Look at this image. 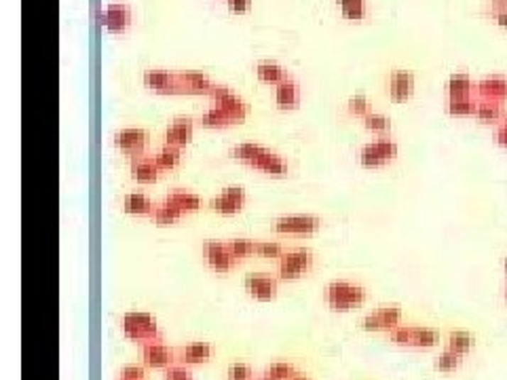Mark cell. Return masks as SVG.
<instances>
[{"label": "cell", "instance_id": "8992f818", "mask_svg": "<svg viewBox=\"0 0 507 380\" xmlns=\"http://www.w3.org/2000/svg\"><path fill=\"white\" fill-rule=\"evenodd\" d=\"M203 256H205L207 266L218 275L231 273L239 262L235 258V254L231 251L229 243H222V241H216V239H209V241L203 243Z\"/></svg>", "mask_w": 507, "mask_h": 380}, {"label": "cell", "instance_id": "e0dca14e", "mask_svg": "<svg viewBox=\"0 0 507 380\" xmlns=\"http://www.w3.org/2000/svg\"><path fill=\"white\" fill-rule=\"evenodd\" d=\"M129 171H131V178L140 184H155L159 180V173H161L155 156H148V154L133 156L131 165H129Z\"/></svg>", "mask_w": 507, "mask_h": 380}, {"label": "cell", "instance_id": "f1b7e54d", "mask_svg": "<svg viewBox=\"0 0 507 380\" xmlns=\"http://www.w3.org/2000/svg\"><path fill=\"white\" fill-rule=\"evenodd\" d=\"M256 76H258L260 82L275 85V87L288 78L285 70H283L279 64H273V62H260V64L256 66Z\"/></svg>", "mask_w": 507, "mask_h": 380}, {"label": "cell", "instance_id": "d6a6232c", "mask_svg": "<svg viewBox=\"0 0 507 380\" xmlns=\"http://www.w3.org/2000/svg\"><path fill=\"white\" fill-rule=\"evenodd\" d=\"M201 123H203L205 127H212V129H224V127L233 125V121L227 116V112H224L222 108H218L216 104H214L209 110H205V112H203V116H201Z\"/></svg>", "mask_w": 507, "mask_h": 380}, {"label": "cell", "instance_id": "7402d4cb", "mask_svg": "<svg viewBox=\"0 0 507 380\" xmlns=\"http://www.w3.org/2000/svg\"><path fill=\"white\" fill-rule=\"evenodd\" d=\"M144 82L157 93H178V76L165 70H148L144 72Z\"/></svg>", "mask_w": 507, "mask_h": 380}, {"label": "cell", "instance_id": "3957f363", "mask_svg": "<svg viewBox=\"0 0 507 380\" xmlns=\"http://www.w3.org/2000/svg\"><path fill=\"white\" fill-rule=\"evenodd\" d=\"M313 268V254L307 247L285 249L277 260V275L283 281H296Z\"/></svg>", "mask_w": 507, "mask_h": 380}, {"label": "cell", "instance_id": "f546056e", "mask_svg": "<svg viewBox=\"0 0 507 380\" xmlns=\"http://www.w3.org/2000/svg\"><path fill=\"white\" fill-rule=\"evenodd\" d=\"M298 374L296 366L292 362H273L271 366H266L262 379L264 380H292Z\"/></svg>", "mask_w": 507, "mask_h": 380}, {"label": "cell", "instance_id": "7bdbcfd3", "mask_svg": "<svg viewBox=\"0 0 507 380\" xmlns=\"http://www.w3.org/2000/svg\"><path fill=\"white\" fill-rule=\"evenodd\" d=\"M165 380H195L192 372L188 370V366L184 364H173L171 368L165 370Z\"/></svg>", "mask_w": 507, "mask_h": 380}, {"label": "cell", "instance_id": "7dc6e473", "mask_svg": "<svg viewBox=\"0 0 507 380\" xmlns=\"http://www.w3.org/2000/svg\"><path fill=\"white\" fill-rule=\"evenodd\" d=\"M491 15L495 17V21H497L501 28H507V6H503V9H493Z\"/></svg>", "mask_w": 507, "mask_h": 380}, {"label": "cell", "instance_id": "cb8c5ba5", "mask_svg": "<svg viewBox=\"0 0 507 380\" xmlns=\"http://www.w3.org/2000/svg\"><path fill=\"white\" fill-rule=\"evenodd\" d=\"M155 203L144 192H129L123 199V212L129 216H153Z\"/></svg>", "mask_w": 507, "mask_h": 380}, {"label": "cell", "instance_id": "1f68e13d", "mask_svg": "<svg viewBox=\"0 0 507 380\" xmlns=\"http://www.w3.org/2000/svg\"><path fill=\"white\" fill-rule=\"evenodd\" d=\"M474 349V336L469 332H450L448 336V351L459 353V355H467Z\"/></svg>", "mask_w": 507, "mask_h": 380}, {"label": "cell", "instance_id": "5bb4252c", "mask_svg": "<svg viewBox=\"0 0 507 380\" xmlns=\"http://www.w3.org/2000/svg\"><path fill=\"white\" fill-rule=\"evenodd\" d=\"M248 165L252 169H256V171H262V173L273 175V178H283L288 173V169H290L288 161L283 156H279L277 152H271L268 148H262Z\"/></svg>", "mask_w": 507, "mask_h": 380}, {"label": "cell", "instance_id": "4fadbf2b", "mask_svg": "<svg viewBox=\"0 0 507 380\" xmlns=\"http://www.w3.org/2000/svg\"><path fill=\"white\" fill-rule=\"evenodd\" d=\"M246 203V190L241 186H227L220 195L212 199V210L222 216H233L239 214Z\"/></svg>", "mask_w": 507, "mask_h": 380}, {"label": "cell", "instance_id": "4316f807", "mask_svg": "<svg viewBox=\"0 0 507 380\" xmlns=\"http://www.w3.org/2000/svg\"><path fill=\"white\" fill-rule=\"evenodd\" d=\"M476 119L484 121V123H499L506 119V112H503V104H497V102H486V99H478L476 104Z\"/></svg>", "mask_w": 507, "mask_h": 380}, {"label": "cell", "instance_id": "681fc988", "mask_svg": "<svg viewBox=\"0 0 507 380\" xmlns=\"http://www.w3.org/2000/svg\"><path fill=\"white\" fill-rule=\"evenodd\" d=\"M292 380H311V376H307V374H302V372H298V374H296V376H294V379H292Z\"/></svg>", "mask_w": 507, "mask_h": 380}, {"label": "cell", "instance_id": "f5cc1de1", "mask_svg": "<svg viewBox=\"0 0 507 380\" xmlns=\"http://www.w3.org/2000/svg\"><path fill=\"white\" fill-rule=\"evenodd\" d=\"M119 380H123V379H119Z\"/></svg>", "mask_w": 507, "mask_h": 380}, {"label": "cell", "instance_id": "7c38bea8", "mask_svg": "<svg viewBox=\"0 0 507 380\" xmlns=\"http://www.w3.org/2000/svg\"><path fill=\"white\" fill-rule=\"evenodd\" d=\"M99 23L112 34H123L131 23V11L125 2H112L99 13Z\"/></svg>", "mask_w": 507, "mask_h": 380}, {"label": "cell", "instance_id": "603a6c76", "mask_svg": "<svg viewBox=\"0 0 507 380\" xmlns=\"http://www.w3.org/2000/svg\"><path fill=\"white\" fill-rule=\"evenodd\" d=\"M218 108H222L224 112H227V116L233 121V123H241V121H246L248 119V114H250V106L239 97V95H235L233 91L227 95V97H222L220 102H214Z\"/></svg>", "mask_w": 507, "mask_h": 380}, {"label": "cell", "instance_id": "ee69618b", "mask_svg": "<svg viewBox=\"0 0 507 380\" xmlns=\"http://www.w3.org/2000/svg\"><path fill=\"white\" fill-rule=\"evenodd\" d=\"M119 379L123 380H144L146 379V370L142 366H125L119 374Z\"/></svg>", "mask_w": 507, "mask_h": 380}, {"label": "cell", "instance_id": "f35d334b", "mask_svg": "<svg viewBox=\"0 0 507 380\" xmlns=\"http://www.w3.org/2000/svg\"><path fill=\"white\" fill-rule=\"evenodd\" d=\"M229 247H231V251L235 254L237 260L250 258L256 254V241H252V239H233V241H229Z\"/></svg>", "mask_w": 507, "mask_h": 380}, {"label": "cell", "instance_id": "d4e9b609", "mask_svg": "<svg viewBox=\"0 0 507 380\" xmlns=\"http://www.w3.org/2000/svg\"><path fill=\"white\" fill-rule=\"evenodd\" d=\"M168 201L171 205H175L182 214H195L201 210V197L186 188H173L168 195Z\"/></svg>", "mask_w": 507, "mask_h": 380}, {"label": "cell", "instance_id": "8fae6325", "mask_svg": "<svg viewBox=\"0 0 507 380\" xmlns=\"http://www.w3.org/2000/svg\"><path fill=\"white\" fill-rule=\"evenodd\" d=\"M114 146L123 154H127L129 158L133 156H140L144 154L146 146H148V134L140 127H127V129H121L116 136H114Z\"/></svg>", "mask_w": 507, "mask_h": 380}, {"label": "cell", "instance_id": "d590c367", "mask_svg": "<svg viewBox=\"0 0 507 380\" xmlns=\"http://www.w3.org/2000/svg\"><path fill=\"white\" fill-rule=\"evenodd\" d=\"M340 15L344 19H353L359 21L366 17V0H337Z\"/></svg>", "mask_w": 507, "mask_h": 380}, {"label": "cell", "instance_id": "e575fe53", "mask_svg": "<svg viewBox=\"0 0 507 380\" xmlns=\"http://www.w3.org/2000/svg\"><path fill=\"white\" fill-rule=\"evenodd\" d=\"M476 104L478 99L474 97H461V99H448L446 110L452 116H474L476 114Z\"/></svg>", "mask_w": 507, "mask_h": 380}, {"label": "cell", "instance_id": "484cf974", "mask_svg": "<svg viewBox=\"0 0 507 380\" xmlns=\"http://www.w3.org/2000/svg\"><path fill=\"white\" fill-rule=\"evenodd\" d=\"M448 99H461V97H471L474 93V82L467 72H454L448 78Z\"/></svg>", "mask_w": 507, "mask_h": 380}, {"label": "cell", "instance_id": "60d3db41", "mask_svg": "<svg viewBox=\"0 0 507 380\" xmlns=\"http://www.w3.org/2000/svg\"><path fill=\"white\" fill-rule=\"evenodd\" d=\"M347 110L353 114V116H366L368 112H370V102H368V97L366 95H353V97H349V102H347Z\"/></svg>", "mask_w": 507, "mask_h": 380}, {"label": "cell", "instance_id": "bcb514c9", "mask_svg": "<svg viewBox=\"0 0 507 380\" xmlns=\"http://www.w3.org/2000/svg\"><path fill=\"white\" fill-rule=\"evenodd\" d=\"M495 140H497L499 146H506L507 148V121H501V125L497 127V131H495Z\"/></svg>", "mask_w": 507, "mask_h": 380}, {"label": "cell", "instance_id": "b9f144b4", "mask_svg": "<svg viewBox=\"0 0 507 380\" xmlns=\"http://www.w3.org/2000/svg\"><path fill=\"white\" fill-rule=\"evenodd\" d=\"M227 380H256V376H254L252 366L237 362V364H233V366L229 368Z\"/></svg>", "mask_w": 507, "mask_h": 380}, {"label": "cell", "instance_id": "ba28073f", "mask_svg": "<svg viewBox=\"0 0 507 380\" xmlns=\"http://www.w3.org/2000/svg\"><path fill=\"white\" fill-rule=\"evenodd\" d=\"M142 359H144V366L153 370H168L173 364H178V353L161 338V340L142 344Z\"/></svg>", "mask_w": 507, "mask_h": 380}, {"label": "cell", "instance_id": "f907efd6", "mask_svg": "<svg viewBox=\"0 0 507 380\" xmlns=\"http://www.w3.org/2000/svg\"><path fill=\"white\" fill-rule=\"evenodd\" d=\"M506 273H507V260H506Z\"/></svg>", "mask_w": 507, "mask_h": 380}, {"label": "cell", "instance_id": "52a82bcc", "mask_svg": "<svg viewBox=\"0 0 507 380\" xmlns=\"http://www.w3.org/2000/svg\"><path fill=\"white\" fill-rule=\"evenodd\" d=\"M320 228H322V220L317 216H309V214L281 216L275 220V230L279 234H290V237H311Z\"/></svg>", "mask_w": 507, "mask_h": 380}, {"label": "cell", "instance_id": "6da1fadb", "mask_svg": "<svg viewBox=\"0 0 507 380\" xmlns=\"http://www.w3.org/2000/svg\"><path fill=\"white\" fill-rule=\"evenodd\" d=\"M121 327H123V334L138 342V344H146V342H153V340H161V330L157 325V319L151 315V313H144V310H129L123 315L121 319Z\"/></svg>", "mask_w": 507, "mask_h": 380}, {"label": "cell", "instance_id": "277c9868", "mask_svg": "<svg viewBox=\"0 0 507 380\" xmlns=\"http://www.w3.org/2000/svg\"><path fill=\"white\" fill-rule=\"evenodd\" d=\"M389 338L400 347H415V349H431L440 342V334L435 330L417 325H398L389 332Z\"/></svg>", "mask_w": 507, "mask_h": 380}, {"label": "cell", "instance_id": "9c48e42d", "mask_svg": "<svg viewBox=\"0 0 507 380\" xmlns=\"http://www.w3.org/2000/svg\"><path fill=\"white\" fill-rule=\"evenodd\" d=\"M244 288L246 292L260 300V303H271L277 298V292H279V281L277 277L273 275H266V273H250L246 279H244Z\"/></svg>", "mask_w": 507, "mask_h": 380}, {"label": "cell", "instance_id": "c3c4849f", "mask_svg": "<svg viewBox=\"0 0 507 380\" xmlns=\"http://www.w3.org/2000/svg\"><path fill=\"white\" fill-rule=\"evenodd\" d=\"M493 2V9H503L507 6V0H491Z\"/></svg>", "mask_w": 507, "mask_h": 380}, {"label": "cell", "instance_id": "816d5d0a", "mask_svg": "<svg viewBox=\"0 0 507 380\" xmlns=\"http://www.w3.org/2000/svg\"><path fill=\"white\" fill-rule=\"evenodd\" d=\"M503 121H507V114H506V119H503Z\"/></svg>", "mask_w": 507, "mask_h": 380}, {"label": "cell", "instance_id": "83f0119b", "mask_svg": "<svg viewBox=\"0 0 507 380\" xmlns=\"http://www.w3.org/2000/svg\"><path fill=\"white\" fill-rule=\"evenodd\" d=\"M182 216H184V214H182L175 205H171L168 199H165L161 205H155L151 218H153V222H155L157 227H173Z\"/></svg>", "mask_w": 507, "mask_h": 380}, {"label": "cell", "instance_id": "ab89813d", "mask_svg": "<svg viewBox=\"0 0 507 380\" xmlns=\"http://www.w3.org/2000/svg\"><path fill=\"white\" fill-rule=\"evenodd\" d=\"M264 146H260V144H254V142H241V144H237L233 151H231V154L237 158V161H241V163H250L254 156L258 154V152L262 151Z\"/></svg>", "mask_w": 507, "mask_h": 380}, {"label": "cell", "instance_id": "ac0fdd59", "mask_svg": "<svg viewBox=\"0 0 507 380\" xmlns=\"http://www.w3.org/2000/svg\"><path fill=\"white\" fill-rule=\"evenodd\" d=\"M178 76V93H188V95H209L214 82L209 76L203 72H175Z\"/></svg>", "mask_w": 507, "mask_h": 380}, {"label": "cell", "instance_id": "f6af8a7d", "mask_svg": "<svg viewBox=\"0 0 507 380\" xmlns=\"http://www.w3.org/2000/svg\"><path fill=\"white\" fill-rule=\"evenodd\" d=\"M227 4H229V11L237 15H244L252 9V0H227Z\"/></svg>", "mask_w": 507, "mask_h": 380}, {"label": "cell", "instance_id": "836d02e7", "mask_svg": "<svg viewBox=\"0 0 507 380\" xmlns=\"http://www.w3.org/2000/svg\"><path fill=\"white\" fill-rule=\"evenodd\" d=\"M364 127L372 134H378L381 138H385L389 131H391V121L385 116V114H378V112H368L364 119Z\"/></svg>", "mask_w": 507, "mask_h": 380}, {"label": "cell", "instance_id": "2e32d148", "mask_svg": "<svg viewBox=\"0 0 507 380\" xmlns=\"http://www.w3.org/2000/svg\"><path fill=\"white\" fill-rule=\"evenodd\" d=\"M476 93L478 99H486V102H497V104H506L507 102V76L493 75L482 78L476 85Z\"/></svg>", "mask_w": 507, "mask_h": 380}, {"label": "cell", "instance_id": "5b68a950", "mask_svg": "<svg viewBox=\"0 0 507 380\" xmlns=\"http://www.w3.org/2000/svg\"><path fill=\"white\" fill-rule=\"evenodd\" d=\"M398 151H400L398 144L385 136V138H378V140L366 144L359 151V163L368 169H378V167L391 163L398 156Z\"/></svg>", "mask_w": 507, "mask_h": 380}, {"label": "cell", "instance_id": "74e56055", "mask_svg": "<svg viewBox=\"0 0 507 380\" xmlns=\"http://www.w3.org/2000/svg\"><path fill=\"white\" fill-rule=\"evenodd\" d=\"M283 245L277 241H256V256L268 258V260H279L283 256Z\"/></svg>", "mask_w": 507, "mask_h": 380}, {"label": "cell", "instance_id": "9a60e30c", "mask_svg": "<svg viewBox=\"0 0 507 380\" xmlns=\"http://www.w3.org/2000/svg\"><path fill=\"white\" fill-rule=\"evenodd\" d=\"M415 93V75L408 70H393L389 75V97L396 104H404Z\"/></svg>", "mask_w": 507, "mask_h": 380}, {"label": "cell", "instance_id": "44dd1931", "mask_svg": "<svg viewBox=\"0 0 507 380\" xmlns=\"http://www.w3.org/2000/svg\"><path fill=\"white\" fill-rule=\"evenodd\" d=\"M275 104H277L281 110H294V108H298V104H300V87H298V82H294V80H290V78H285L283 82H279L277 89H275Z\"/></svg>", "mask_w": 507, "mask_h": 380}, {"label": "cell", "instance_id": "d6986e66", "mask_svg": "<svg viewBox=\"0 0 507 380\" xmlns=\"http://www.w3.org/2000/svg\"><path fill=\"white\" fill-rule=\"evenodd\" d=\"M192 134H195L192 119L180 116V119L171 121L169 127L165 129V144H168V146H175V148H184V146L190 144Z\"/></svg>", "mask_w": 507, "mask_h": 380}, {"label": "cell", "instance_id": "7a4b0ae2", "mask_svg": "<svg viewBox=\"0 0 507 380\" xmlns=\"http://www.w3.org/2000/svg\"><path fill=\"white\" fill-rule=\"evenodd\" d=\"M324 298L332 310L347 313V310H353L366 303V290L351 281H332V283H328Z\"/></svg>", "mask_w": 507, "mask_h": 380}, {"label": "cell", "instance_id": "30bf717a", "mask_svg": "<svg viewBox=\"0 0 507 380\" xmlns=\"http://www.w3.org/2000/svg\"><path fill=\"white\" fill-rule=\"evenodd\" d=\"M402 321L400 306H381L378 310L366 315L361 319V327L366 332H391Z\"/></svg>", "mask_w": 507, "mask_h": 380}, {"label": "cell", "instance_id": "8d00e7d4", "mask_svg": "<svg viewBox=\"0 0 507 380\" xmlns=\"http://www.w3.org/2000/svg\"><path fill=\"white\" fill-rule=\"evenodd\" d=\"M461 364H463V355H459V353H452V351H444L437 359H435V370L437 372H444V374H448V372H454V370H459L461 368Z\"/></svg>", "mask_w": 507, "mask_h": 380}, {"label": "cell", "instance_id": "ffe728a7", "mask_svg": "<svg viewBox=\"0 0 507 380\" xmlns=\"http://www.w3.org/2000/svg\"><path fill=\"white\" fill-rule=\"evenodd\" d=\"M212 357H214V347L209 342H190L178 351V364H184V366L207 364Z\"/></svg>", "mask_w": 507, "mask_h": 380}, {"label": "cell", "instance_id": "4dcf8cb0", "mask_svg": "<svg viewBox=\"0 0 507 380\" xmlns=\"http://www.w3.org/2000/svg\"><path fill=\"white\" fill-rule=\"evenodd\" d=\"M159 169L161 171H169V169H175L182 161V148H175V146H163L161 151H157V154H153Z\"/></svg>", "mask_w": 507, "mask_h": 380}]
</instances>
